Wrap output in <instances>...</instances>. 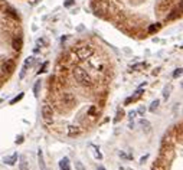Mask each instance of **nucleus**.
<instances>
[{
    "label": "nucleus",
    "mask_w": 183,
    "mask_h": 170,
    "mask_svg": "<svg viewBox=\"0 0 183 170\" xmlns=\"http://www.w3.org/2000/svg\"><path fill=\"white\" fill-rule=\"evenodd\" d=\"M92 9L131 35H153L183 16V0H92Z\"/></svg>",
    "instance_id": "f257e3e1"
},
{
    "label": "nucleus",
    "mask_w": 183,
    "mask_h": 170,
    "mask_svg": "<svg viewBox=\"0 0 183 170\" xmlns=\"http://www.w3.org/2000/svg\"><path fill=\"white\" fill-rule=\"evenodd\" d=\"M74 77H75V81H78V84H81V85H86V84L91 82V78L86 75V72L82 68L74 69Z\"/></svg>",
    "instance_id": "f03ea898"
},
{
    "label": "nucleus",
    "mask_w": 183,
    "mask_h": 170,
    "mask_svg": "<svg viewBox=\"0 0 183 170\" xmlns=\"http://www.w3.org/2000/svg\"><path fill=\"white\" fill-rule=\"evenodd\" d=\"M42 117L45 120L46 123H51L53 121V113H52V107H49L48 104H45L42 107Z\"/></svg>",
    "instance_id": "7ed1b4c3"
},
{
    "label": "nucleus",
    "mask_w": 183,
    "mask_h": 170,
    "mask_svg": "<svg viewBox=\"0 0 183 170\" xmlns=\"http://www.w3.org/2000/svg\"><path fill=\"white\" fill-rule=\"evenodd\" d=\"M59 167H61V170H71V167H69V160H68V157H64V159L61 160V163H59Z\"/></svg>",
    "instance_id": "20e7f679"
},
{
    "label": "nucleus",
    "mask_w": 183,
    "mask_h": 170,
    "mask_svg": "<svg viewBox=\"0 0 183 170\" xmlns=\"http://www.w3.org/2000/svg\"><path fill=\"white\" fill-rule=\"evenodd\" d=\"M16 160H17V153H15V154H12L10 157H5V159H3V161H5V163H7V165H15V161Z\"/></svg>",
    "instance_id": "39448f33"
},
{
    "label": "nucleus",
    "mask_w": 183,
    "mask_h": 170,
    "mask_svg": "<svg viewBox=\"0 0 183 170\" xmlns=\"http://www.w3.org/2000/svg\"><path fill=\"white\" fill-rule=\"evenodd\" d=\"M31 61L32 59H26L25 61V63H23V68H22V71H20V74H19V78H23L25 77V74H26V71H27V67H29V63H31Z\"/></svg>",
    "instance_id": "423d86ee"
},
{
    "label": "nucleus",
    "mask_w": 183,
    "mask_h": 170,
    "mask_svg": "<svg viewBox=\"0 0 183 170\" xmlns=\"http://www.w3.org/2000/svg\"><path fill=\"white\" fill-rule=\"evenodd\" d=\"M38 159H39V166L42 170H45V163H43V156H42V150L38 151Z\"/></svg>",
    "instance_id": "0eeeda50"
},
{
    "label": "nucleus",
    "mask_w": 183,
    "mask_h": 170,
    "mask_svg": "<svg viewBox=\"0 0 183 170\" xmlns=\"http://www.w3.org/2000/svg\"><path fill=\"white\" fill-rule=\"evenodd\" d=\"M76 133H79V128H78V127H74V125H69V127H68V134H69V136H74V134H76Z\"/></svg>",
    "instance_id": "6e6552de"
},
{
    "label": "nucleus",
    "mask_w": 183,
    "mask_h": 170,
    "mask_svg": "<svg viewBox=\"0 0 183 170\" xmlns=\"http://www.w3.org/2000/svg\"><path fill=\"white\" fill-rule=\"evenodd\" d=\"M39 89H41V81H38V82L35 84V87H33V92H35L36 97L39 95Z\"/></svg>",
    "instance_id": "1a4fd4ad"
},
{
    "label": "nucleus",
    "mask_w": 183,
    "mask_h": 170,
    "mask_svg": "<svg viewBox=\"0 0 183 170\" xmlns=\"http://www.w3.org/2000/svg\"><path fill=\"white\" fill-rule=\"evenodd\" d=\"M170 91H172V85H169V87L164 88V92H163V95H164V99H167L169 95H170Z\"/></svg>",
    "instance_id": "9d476101"
},
{
    "label": "nucleus",
    "mask_w": 183,
    "mask_h": 170,
    "mask_svg": "<svg viewBox=\"0 0 183 170\" xmlns=\"http://www.w3.org/2000/svg\"><path fill=\"white\" fill-rule=\"evenodd\" d=\"M159 104H160V101H159V99H156V101H153V103H152V107H150V111H152V113H154V111H156V108L159 107Z\"/></svg>",
    "instance_id": "9b49d317"
},
{
    "label": "nucleus",
    "mask_w": 183,
    "mask_h": 170,
    "mask_svg": "<svg viewBox=\"0 0 183 170\" xmlns=\"http://www.w3.org/2000/svg\"><path fill=\"white\" fill-rule=\"evenodd\" d=\"M20 170H27V163H26L25 157H22L20 159Z\"/></svg>",
    "instance_id": "f8f14e48"
},
{
    "label": "nucleus",
    "mask_w": 183,
    "mask_h": 170,
    "mask_svg": "<svg viewBox=\"0 0 183 170\" xmlns=\"http://www.w3.org/2000/svg\"><path fill=\"white\" fill-rule=\"evenodd\" d=\"M22 98H23V92H20V94H19V95H17V97H15V98H13V99H12V101H10V104H16V103H17V101H20Z\"/></svg>",
    "instance_id": "ddd939ff"
},
{
    "label": "nucleus",
    "mask_w": 183,
    "mask_h": 170,
    "mask_svg": "<svg viewBox=\"0 0 183 170\" xmlns=\"http://www.w3.org/2000/svg\"><path fill=\"white\" fill-rule=\"evenodd\" d=\"M183 74V69H176L174 72H173V78H178V77H180Z\"/></svg>",
    "instance_id": "4468645a"
},
{
    "label": "nucleus",
    "mask_w": 183,
    "mask_h": 170,
    "mask_svg": "<svg viewBox=\"0 0 183 170\" xmlns=\"http://www.w3.org/2000/svg\"><path fill=\"white\" fill-rule=\"evenodd\" d=\"M123 115H124V113H123V111H118L117 117H115V120H114V123H118V121H120V118H123Z\"/></svg>",
    "instance_id": "2eb2a0df"
},
{
    "label": "nucleus",
    "mask_w": 183,
    "mask_h": 170,
    "mask_svg": "<svg viewBox=\"0 0 183 170\" xmlns=\"http://www.w3.org/2000/svg\"><path fill=\"white\" fill-rule=\"evenodd\" d=\"M75 167H76V170H85V169H84V166H82L79 161H76V163H75Z\"/></svg>",
    "instance_id": "dca6fc26"
},
{
    "label": "nucleus",
    "mask_w": 183,
    "mask_h": 170,
    "mask_svg": "<svg viewBox=\"0 0 183 170\" xmlns=\"http://www.w3.org/2000/svg\"><path fill=\"white\" fill-rule=\"evenodd\" d=\"M141 124H143V125H144V127H146V130H148V128H150V123H148V121H146V120H143V121H141Z\"/></svg>",
    "instance_id": "f3484780"
},
{
    "label": "nucleus",
    "mask_w": 183,
    "mask_h": 170,
    "mask_svg": "<svg viewBox=\"0 0 183 170\" xmlns=\"http://www.w3.org/2000/svg\"><path fill=\"white\" fill-rule=\"evenodd\" d=\"M137 113L140 114V115H144V113H146V108H144V107H140V108L137 110Z\"/></svg>",
    "instance_id": "a211bd4d"
},
{
    "label": "nucleus",
    "mask_w": 183,
    "mask_h": 170,
    "mask_svg": "<svg viewBox=\"0 0 183 170\" xmlns=\"http://www.w3.org/2000/svg\"><path fill=\"white\" fill-rule=\"evenodd\" d=\"M16 143H17V144H22V143H23V136H19V137L16 139Z\"/></svg>",
    "instance_id": "6ab92c4d"
},
{
    "label": "nucleus",
    "mask_w": 183,
    "mask_h": 170,
    "mask_svg": "<svg viewBox=\"0 0 183 170\" xmlns=\"http://www.w3.org/2000/svg\"><path fill=\"white\" fill-rule=\"evenodd\" d=\"M46 67H48V62H45V63L42 65V69L39 71V74H41V72H45V71H46Z\"/></svg>",
    "instance_id": "aec40b11"
},
{
    "label": "nucleus",
    "mask_w": 183,
    "mask_h": 170,
    "mask_svg": "<svg viewBox=\"0 0 183 170\" xmlns=\"http://www.w3.org/2000/svg\"><path fill=\"white\" fill-rule=\"evenodd\" d=\"M141 67H144V65H143V63H138L136 67H133V69H137V68H141Z\"/></svg>",
    "instance_id": "412c9836"
},
{
    "label": "nucleus",
    "mask_w": 183,
    "mask_h": 170,
    "mask_svg": "<svg viewBox=\"0 0 183 170\" xmlns=\"http://www.w3.org/2000/svg\"><path fill=\"white\" fill-rule=\"evenodd\" d=\"M128 115H130V117H134V115H136V111H130V114H128Z\"/></svg>",
    "instance_id": "4be33fe9"
}]
</instances>
